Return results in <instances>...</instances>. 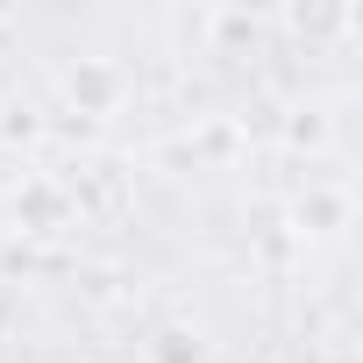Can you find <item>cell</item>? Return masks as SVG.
Instances as JSON below:
<instances>
[{"mask_svg": "<svg viewBox=\"0 0 363 363\" xmlns=\"http://www.w3.org/2000/svg\"><path fill=\"white\" fill-rule=\"evenodd\" d=\"M57 93H65V107H79V114H121L128 72H121L114 57H79V65L57 72Z\"/></svg>", "mask_w": 363, "mask_h": 363, "instance_id": "1", "label": "cell"}, {"mask_svg": "<svg viewBox=\"0 0 363 363\" xmlns=\"http://www.w3.org/2000/svg\"><path fill=\"white\" fill-rule=\"evenodd\" d=\"M292 235H306V242H335L342 228H349V186L342 178H313L306 171V186L292 193Z\"/></svg>", "mask_w": 363, "mask_h": 363, "instance_id": "2", "label": "cell"}, {"mask_svg": "<svg viewBox=\"0 0 363 363\" xmlns=\"http://www.w3.org/2000/svg\"><path fill=\"white\" fill-rule=\"evenodd\" d=\"M15 228H29V235H50V228H72V200H65V186L57 178H29V186L15 193Z\"/></svg>", "mask_w": 363, "mask_h": 363, "instance_id": "3", "label": "cell"}, {"mask_svg": "<svg viewBox=\"0 0 363 363\" xmlns=\"http://www.w3.org/2000/svg\"><path fill=\"white\" fill-rule=\"evenodd\" d=\"M335 143V121H328V107H292L285 114V150H306V157H320Z\"/></svg>", "mask_w": 363, "mask_h": 363, "instance_id": "4", "label": "cell"}, {"mask_svg": "<svg viewBox=\"0 0 363 363\" xmlns=\"http://www.w3.org/2000/svg\"><path fill=\"white\" fill-rule=\"evenodd\" d=\"M143 356H150V363H207V349H200V335H186V328H157Z\"/></svg>", "mask_w": 363, "mask_h": 363, "instance_id": "5", "label": "cell"}, {"mask_svg": "<svg viewBox=\"0 0 363 363\" xmlns=\"http://www.w3.org/2000/svg\"><path fill=\"white\" fill-rule=\"evenodd\" d=\"M349 22H356L349 8H285V29H299V36H335Z\"/></svg>", "mask_w": 363, "mask_h": 363, "instance_id": "6", "label": "cell"}]
</instances>
